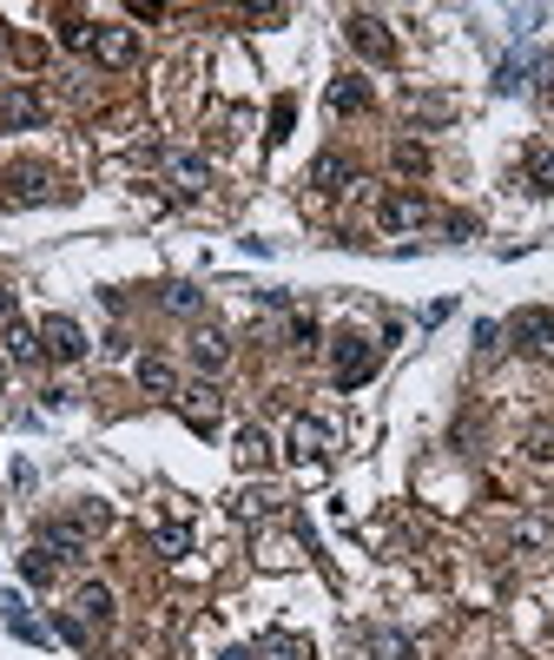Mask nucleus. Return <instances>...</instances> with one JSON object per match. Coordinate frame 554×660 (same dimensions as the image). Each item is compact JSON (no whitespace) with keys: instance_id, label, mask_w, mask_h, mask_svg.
<instances>
[{"instance_id":"8","label":"nucleus","mask_w":554,"mask_h":660,"mask_svg":"<svg viewBox=\"0 0 554 660\" xmlns=\"http://www.w3.org/2000/svg\"><path fill=\"white\" fill-rule=\"evenodd\" d=\"M93 60H100L106 73H126V66L139 60V34H132V27H100V40H93Z\"/></svg>"},{"instance_id":"19","label":"nucleus","mask_w":554,"mask_h":660,"mask_svg":"<svg viewBox=\"0 0 554 660\" xmlns=\"http://www.w3.org/2000/svg\"><path fill=\"white\" fill-rule=\"evenodd\" d=\"M8 186H14V192H8L14 205H34V199H47V173H34V165H21V173H14Z\"/></svg>"},{"instance_id":"2","label":"nucleus","mask_w":554,"mask_h":660,"mask_svg":"<svg viewBox=\"0 0 554 660\" xmlns=\"http://www.w3.org/2000/svg\"><path fill=\"white\" fill-rule=\"evenodd\" d=\"M508 338H515V351L521 357H534V364H554V310H515L508 317Z\"/></svg>"},{"instance_id":"16","label":"nucleus","mask_w":554,"mask_h":660,"mask_svg":"<svg viewBox=\"0 0 554 660\" xmlns=\"http://www.w3.org/2000/svg\"><path fill=\"white\" fill-rule=\"evenodd\" d=\"M231 456L245 462V469H265V462H271V436H265L258 423H245V430H237V443H231Z\"/></svg>"},{"instance_id":"9","label":"nucleus","mask_w":554,"mask_h":660,"mask_svg":"<svg viewBox=\"0 0 554 660\" xmlns=\"http://www.w3.org/2000/svg\"><path fill=\"white\" fill-rule=\"evenodd\" d=\"M179 409H185V423H192V430H218L224 396H218L211 383H192V390H179Z\"/></svg>"},{"instance_id":"27","label":"nucleus","mask_w":554,"mask_h":660,"mask_svg":"<svg viewBox=\"0 0 554 660\" xmlns=\"http://www.w3.org/2000/svg\"><path fill=\"white\" fill-rule=\"evenodd\" d=\"M528 462H554V423H534L528 430Z\"/></svg>"},{"instance_id":"23","label":"nucleus","mask_w":554,"mask_h":660,"mask_svg":"<svg viewBox=\"0 0 554 660\" xmlns=\"http://www.w3.org/2000/svg\"><path fill=\"white\" fill-rule=\"evenodd\" d=\"M231 509L245 516V522H258V516H271V509H278V495H271V488H252V495H237Z\"/></svg>"},{"instance_id":"28","label":"nucleus","mask_w":554,"mask_h":660,"mask_svg":"<svg viewBox=\"0 0 554 660\" xmlns=\"http://www.w3.org/2000/svg\"><path fill=\"white\" fill-rule=\"evenodd\" d=\"M291 351H317V323H310L304 310L291 317Z\"/></svg>"},{"instance_id":"31","label":"nucleus","mask_w":554,"mask_h":660,"mask_svg":"<svg viewBox=\"0 0 554 660\" xmlns=\"http://www.w3.org/2000/svg\"><path fill=\"white\" fill-rule=\"evenodd\" d=\"M0 323H14V291L0 284Z\"/></svg>"},{"instance_id":"30","label":"nucleus","mask_w":554,"mask_h":660,"mask_svg":"<svg viewBox=\"0 0 554 660\" xmlns=\"http://www.w3.org/2000/svg\"><path fill=\"white\" fill-rule=\"evenodd\" d=\"M284 126H291V100H278V106H271V139H284Z\"/></svg>"},{"instance_id":"26","label":"nucleus","mask_w":554,"mask_h":660,"mask_svg":"<svg viewBox=\"0 0 554 660\" xmlns=\"http://www.w3.org/2000/svg\"><path fill=\"white\" fill-rule=\"evenodd\" d=\"M528 186L534 192H554V152H528Z\"/></svg>"},{"instance_id":"6","label":"nucleus","mask_w":554,"mask_h":660,"mask_svg":"<svg viewBox=\"0 0 554 660\" xmlns=\"http://www.w3.org/2000/svg\"><path fill=\"white\" fill-rule=\"evenodd\" d=\"M47 119V100L34 87H8L0 93V132H34Z\"/></svg>"},{"instance_id":"5","label":"nucleus","mask_w":554,"mask_h":660,"mask_svg":"<svg viewBox=\"0 0 554 660\" xmlns=\"http://www.w3.org/2000/svg\"><path fill=\"white\" fill-rule=\"evenodd\" d=\"M34 548H47V555H53L60 568H66V561H87V529H79L73 516H53V522H40Z\"/></svg>"},{"instance_id":"17","label":"nucleus","mask_w":554,"mask_h":660,"mask_svg":"<svg viewBox=\"0 0 554 660\" xmlns=\"http://www.w3.org/2000/svg\"><path fill=\"white\" fill-rule=\"evenodd\" d=\"M73 608H79V621L106 627V621H113V588H106V582H87V588H79V601H73Z\"/></svg>"},{"instance_id":"4","label":"nucleus","mask_w":554,"mask_h":660,"mask_svg":"<svg viewBox=\"0 0 554 660\" xmlns=\"http://www.w3.org/2000/svg\"><path fill=\"white\" fill-rule=\"evenodd\" d=\"M376 225H383L389 238H403V231H423V225H429V199H423V192H403V186H396V192L376 205Z\"/></svg>"},{"instance_id":"10","label":"nucleus","mask_w":554,"mask_h":660,"mask_svg":"<svg viewBox=\"0 0 554 660\" xmlns=\"http://www.w3.org/2000/svg\"><path fill=\"white\" fill-rule=\"evenodd\" d=\"M331 357H337V383H344V390H357V383L376 370V351H370L363 338H337V351H331Z\"/></svg>"},{"instance_id":"15","label":"nucleus","mask_w":554,"mask_h":660,"mask_svg":"<svg viewBox=\"0 0 554 660\" xmlns=\"http://www.w3.org/2000/svg\"><path fill=\"white\" fill-rule=\"evenodd\" d=\"M139 390H145V396H172V403H179V370H172L166 357H139Z\"/></svg>"},{"instance_id":"25","label":"nucleus","mask_w":554,"mask_h":660,"mask_svg":"<svg viewBox=\"0 0 554 660\" xmlns=\"http://www.w3.org/2000/svg\"><path fill=\"white\" fill-rule=\"evenodd\" d=\"M396 173H429V152L416 139H396Z\"/></svg>"},{"instance_id":"20","label":"nucleus","mask_w":554,"mask_h":660,"mask_svg":"<svg viewBox=\"0 0 554 660\" xmlns=\"http://www.w3.org/2000/svg\"><path fill=\"white\" fill-rule=\"evenodd\" d=\"M554 542V522L547 516H521L515 522V548H547Z\"/></svg>"},{"instance_id":"11","label":"nucleus","mask_w":554,"mask_h":660,"mask_svg":"<svg viewBox=\"0 0 554 660\" xmlns=\"http://www.w3.org/2000/svg\"><path fill=\"white\" fill-rule=\"evenodd\" d=\"M0 357H8V364H34L40 357V330L34 323H0Z\"/></svg>"},{"instance_id":"21","label":"nucleus","mask_w":554,"mask_h":660,"mask_svg":"<svg viewBox=\"0 0 554 660\" xmlns=\"http://www.w3.org/2000/svg\"><path fill=\"white\" fill-rule=\"evenodd\" d=\"M93 40H100V27H93V21H79V14H73V21H60V47L93 53Z\"/></svg>"},{"instance_id":"14","label":"nucleus","mask_w":554,"mask_h":660,"mask_svg":"<svg viewBox=\"0 0 554 660\" xmlns=\"http://www.w3.org/2000/svg\"><path fill=\"white\" fill-rule=\"evenodd\" d=\"M166 173H172L179 192H205V186H211V165H205L198 152H166Z\"/></svg>"},{"instance_id":"1","label":"nucleus","mask_w":554,"mask_h":660,"mask_svg":"<svg viewBox=\"0 0 554 660\" xmlns=\"http://www.w3.org/2000/svg\"><path fill=\"white\" fill-rule=\"evenodd\" d=\"M284 449H291V462H304V469H317L331 449H337V430L324 423V417H291V430H284Z\"/></svg>"},{"instance_id":"7","label":"nucleus","mask_w":554,"mask_h":660,"mask_svg":"<svg viewBox=\"0 0 554 660\" xmlns=\"http://www.w3.org/2000/svg\"><path fill=\"white\" fill-rule=\"evenodd\" d=\"M40 344H47L53 364H79V357H87V330H79L73 317H47L40 323Z\"/></svg>"},{"instance_id":"18","label":"nucleus","mask_w":554,"mask_h":660,"mask_svg":"<svg viewBox=\"0 0 554 660\" xmlns=\"http://www.w3.org/2000/svg\"><path fill=\"white\" fill-rule=\"evenodd\" d=\"M363 106H370V87H363V79H350V73H344L337 87H331V113L344 119V113H363Z\"/></svg>"},{"instance_id":"22","label":"nucleus","mask_w":554,"mask_h":660,"mask_svg":"<svg viewBox=\"0 0 554 660\" xmlns=\"http://www.w3.org/2000/svg\"><path fill=\"white\" fill-rule=\"evenodd\" d=\"M21 574H27V582H34V588H47V582H53V574H60V561H53L47 548H27V555H21Z\"/></svg>"},{"instance_id":"29","label":"nucleus","mask_w":554,"mask_h":660,"mask_svg":"<svg viewBox=\"0 0 554 660\" xmlns=\"http://www.w3.org/2000/svg\"><path fill=\"white\" fill-rule=\"evenodd\" d=\"M158 548H166V555H185V548H192V529L166 522V529H158Z\"/></svg>"},{"instance_id":"13","label":"nucleus","mask_w":554,"mask_h":660,"mask_svg":"<svg viewBox=\"0 0 554 660\" xmlns=\"http://www.w3.org/2000/svg\"><path fill=\"white\" fill-rule=\"evenodd\" d=\"M350 179H357V165H350L344 152H317V165H310V186H317V192H344Z\"/></svg>"},{"instance_id":"12","label":"nucleus","mask_w":554,"mask_h":660,"mask_svg":"<svg viewBox=\"0 0 554 660\" xmlns=\"http://www.w3.org/2000/svg\"><path fill=\"white\" fill-rule=\"evenodd\" d=\"M192 364H198L205 377H218V370L231 364V338H224V330H192Z\"/></svg>"},{"instance_id":"32","label":"nucleus","mask_w":554,"mask_h":660,"mask_svg":"<svg viewBox=\"0 0 554 660\" xmlns=\"http://www.w3.org/2000/svg\"><path fill=\"white\" fill-rule=\"evenodd\" d=\"M0 390H8V357H0Z\"/></svg>"},{"instance_id":"3","label":"nucleus","mask_w":554,"mask_h":660,"mask_svg":"<svg viewBox=\"0 0 554 660\" xmlns=\"http://www.w3.org/2000/svg\"><path fill=\"white\" fill-rule=\"evenodd\" d=\"M344 40H350L363 60H376V66H389V60H396V34L383 27V14H363V8H357V14H344Z\"/></svg>"},{"instance_id":"24","label":"nucleus","mask_w":554,"mask_h":660,"mask_svg":"<svg viewBox=\"0 0 554 660\" xmlns=\"http://www.w3.org/2000/svg\"><path fill=\"white\" fill-rule=\"evenodd\" d=\"M205 304V291L198 284H166V310H179V317H192Z\"/></svg>"}]
</instances>
